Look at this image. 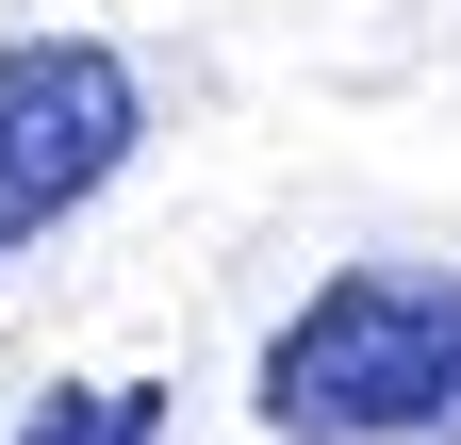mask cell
Here are the masks:
<instances>
[{
	"mask_svg": "<svg viewBox=\"0 0 461 445\" xmlns=\"http://www.w3.org/2000/svg\"><path fill=\"white\" fill-rule=\"evenodd\" d=\"M132 132H149V83L99 33H17L0 50V264L33 232H67L115 165H132Z\"/></svg>",
	"mask_w": 461,
	"mask_h": 445,
	"instance_id": "cell-2",
	"label": "cell"
},
{
	"mask_svg": "<svg viewBox=\"0 0 461 445\" xmlns=\"http://www.w3.org/2000/svg\"><path fill=\"white\" fill-rule=\"evenodd\" d=\"M280 445H461V264H346L264 330Z\"/></svg>",
	"mask_w": 461,
	"mask_h": 445,
	"instance_id": "cell-1",
	"label": "cell"
},
{
	"mask_svg": "<svg viewBox=\"0 0 461 445\" xmlns=\"http://www.w3.org/2000/svg\"><path fill=\"white\" fill-rule=\"evenodd\" d=\"M17 445H165V379H67Z\"/></svg>",
	"mask_w": 461,
	"mask_h": 445,
	"instance_id": "cell-3",
	"label": "cell"
}]
</instances>
